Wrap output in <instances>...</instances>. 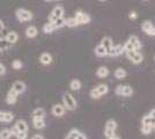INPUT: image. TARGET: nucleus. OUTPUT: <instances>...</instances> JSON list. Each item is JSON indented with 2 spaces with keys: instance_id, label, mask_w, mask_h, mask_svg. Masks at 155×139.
I'll return each instance as SVG.
<instances>
[{
  "instance_id": "obj_1",
  "label": "nucleus",
  "mask_w": 155,
  "mask_h": 139,
  "mask_svg": "<svg viewBox=\"0 0 155 139\" xmlns=\"http://www.w3.org/2000/svg\"><path fill=\"white\" fill-rule=\"evenodd\" d=\"M117 129V122L115 119H109L105 124V129H104V136L108 139L118 138L115 136V131Z\"/></svg>"
},
{
  "instance_id": "obj_2",
  "label": "nucleus",
  "mask_w": 155,
  "mask_h": 139,
  "mask_svg": "<svg viewBox=\"0 0 155 139\" xmlns=\"http://www.w3.org/2000/svg\"><path fill=\"white\" fill-rule=\"evenodd\" d=\"M115 93L119 96H131L133 94V89L129 85H119L117 86Z\"/></svg>"
},
{
  "instance_id": "obj_3",
  "label": "nucleus",
  "mask_w": 155,
  "mask_h": 139,
  "mask_svg": "<svg viewBox=\"0 0 155 139\" xmlns=\"http://www.w3.org/2000/svg\"><path fill=\"white\" fill-rule=\"evenodd\" d=\"M126 57H127L133 64H140L142 61V55L140 52H138V50L126 51Z\"/></svg>"
},
{
  "instance_id": "obj_4",
  "label": "nucleus",
  "mask_w": 155,
  "mask_h": 139,
  "mask_svg": "<svg viewBox=\"0 0 155 139\" xmlns=\"http://www.w3.org/2000/svg\"><path fill=\"white\" fill-rule=\"evenodd\" d=\"M63 101H64V107L67 108L68 110H73V109L77 108V102H75V100L71 94H64Z\"/></svg>"
},
{
  "instance_id": "obj_5",
  "label": "nucleus",
  "mask_w": 155,
  "mask_h": 139,
  "mask_svg": "<svg viewBox=\"0 0 155 139\" xmlns=\"http://www.w3.org/2000/svg\"><path fill=\"white\" fill-rule=\"evenodd\" d=\"M75 19L78 21V25H86V23L91 22V16L81 11H78L75 13Z\"/></svg>"
},
{
  "instance_id": "obj_6",
  "label": "nucleus",
  "mask_w": 155,
  "mask_h": 139,
  "mask_svg": "<svg viewBox=\"0 0 155 139\" xmlns=\"http://www.w3.org/2000/svg\"><path fill=\"white\" fill-rule=\"evenodd\" d=\"M124 50V45L122 44H118V45H112L111 46V49H110L109 51H108V56H111V57H116V56H119V55H122L123 53Z\"/></svg>"
},
{
  "instance_id": "obj_7",
  "label": "nucleus",
  "mask_w": 155,
  "mask_h": 139,
  "mask_svg": "<svg viewBox=\"0 0 155 139\" xmlns=\"http://www.w3.org/2000/svg\"><path fill=\"white\" fill-rule=\"evenodd\" d=\"M16 15H18V19L20 21H29L32 19V14L26 9H19L16 12Z\"/></svg>"
},
{
  "instance_id": "obj_8",
  "label": "nucleus",
  "mask_w": 155,
  "mask_h": 139,
  "mask_svg": "<svg viewBox=\"0 0 155 139\" xmlns=\"http://www.w3.org/2000/svg\"><path fill=\"white\" fill-rule=\"evenodd\" d=\"M63 14H64V8L60 6L56 7V8L52 11L51 15H50V22H54L58 18H61Z\"/></svg>"
},
{
  "instance_id": "obj_9",
  "label": "nucleus",
  "mask_w": 155,
  "mask_h": 139,
  "mask_svg": "<svg viewBox=\"0 0 155 139\" xmlns=\"http://www.w3.org/2000/svg\"><path fill=\"white\" fill-rule=\"evenodd\" d=\"M67 138L68 139H78V138H82V139H86L87 138V136L84 134V133H81L80 131H78L77 129H73L71 130L68 134H67Z\"/></svg>"
},
{
  "instance_id": "obj_10",
  "label": "nucleus",
  "mask_w": 155,
  "mask_h": 139,
  "mask_svg": "<svg viewBox=\"0 0 155 139\" xmlns=\"http://www.w3.org/2000/svg\"><path fill=\"white\" fill-rule=\"evenodd\" d=\"M52 114H53L54 116H57V117L63 116L65 114V107L61 106V104H56V106H53V108H52Z\"/></svg>"
},
{
  "instance_id": "obj_11",
  "label": "nucleus",
  "mask_w": 155,
  "mask_h": 139,
  "mask_svg": "<svg viewBox=\"0 0 155 139\" xmlns=\"http://www.w3.org/2000/svg\"><path fill=\"white\" fill-rule=\"evenodd\" d=\"M129 42H131L132 43V45H133V48H134V50H140L141 49V42H140V40L137 37V36H134V35H132L131 37H130Z\"/></svg>"
},
{
  "instance_id": "obj_12",
  "label": "nucleus",
  "mask_w": 155,
  "mask_h": 139,
  "mask_svg": "<svg viewBox=\"0 0 155 139\" xmlns=\"http://www.w3.org/2000/svg\"><path fill=\"white\" fill-rule=\"evenodd\" d=\"M13 89L18 94H21V93H23L26 91V85L23 82H21V81H16V82H14Z\"/></svg>"
},
{
  "instance_id": "obj_13",
  "label": "nucleus",
  "mask_w": 155,
  "mask_h": 139,
  "mask_svg": "<svg viewBox=\"0 0 155 139\" xmlns=\"http://www.w3.org/2000/svg\"><path fill=\"white\" fill-rule=\"evenodd\" d=\"M102 45L105 48V50H107V53L109 51L110 49H111V46L114 45V43H112V38L110 37V36H105L103 40H102V43H101Z\"/></svg>"
},
{
  "instance_id": "obj_14",
  "label": "nucleus",
  "mask_w": 155,
  "mask_h": 139,
  "mask_svg": "<svg viewBox=\"0 0 155 139\" xmlns=\"http://www.w3.org/2000/svg\"><path fill=\"white\" fill-rule=\"evenodd\" d=\"M32 116H34V119L44 118V116H45V110H44L43 108H37V109L34 110Z\"/></svg>"
},
{
  "instance_id": "obj_15",
  "label": "nucleus",
  "mask_w": 155,
  "mask_h": 139,
  "mask_svg": "<svg viewBox=\"0 0 155 139\" xmlns=\"http://www.w3.org/2000/svg\"><path fill=\"white\" fill-rule=\"evenodd\" d=\"M94 51H95V55H96L97 57H104V56H107V50H105V48L102 44H98L95 48Z\"/></svg>"
},
{
  "instance_id": "obj_16",
  "label": "nucleus",
  "mask_w": 155,
  "mask_h": 139,
  "mask_svg": "<svg viewBox=\"0 0 155 139\" xmlns=\"http://www.w3.org/2000/svg\"><path fill=\"white\" fill-rule=\"evenodd\" d=\"M96 74L98 78H105V77L109 75V70H108L105 66H101L98 70H97Z\"/></svg>"
},
{
  "instance_id": "obj_17",
  "label": "nucleus",
  "mask_w": 155,
  "mask_h": 139,
  "mask_svg": "<svg viewBox=\"0 0 155 139\" xmlns=\"http://www.w3.org/2000/svg\"><path fill=\"white\" fill-rule=\"evenodd\" d=\"M15 127L18 129L19 132H27V130H28V126H27V123L25 121H19V122L16 123Z\"/></svg>"
},
{
  "instance_id": "obj_18",
  "label": "nucleus",
  "mask_w": 155,
  "mask_h": 139,
  "mask_svg": "<svg viewBox=\"0 0 155 139\" xmlns=\"http://www.w3.org/2000/svg\"><path fill=\"white\" fill-rule=\"evenodd\" d=\"M126 77V71L122 68V67H119V68H117L116 71H115V78L116 79H124Z\"/></svg>"
},
{
  "instance_id": "obj_19",
  "label": "nucleus",
  "mask_w": 155,
  "mask_h": 139,
  "mask_svg": "<svg viewBox=\"0 0 155 139\" xmlns=\"http://www.w3.org/2000/svg\"><path fill=\"white\" fill-rule=\"evenodd\" d=\"M26 35H27V37H29V38L35 37V36L37 35V29H36V27H29V28H27Z\"/></svg>"
},
{
  "instance_id": "obj_20",
  "label": "nucleus",
  "mask_w": 155,
  "mask_h": 139,
  "mask_svg": "<svg viewBox=\"0 0 155 139\" xmlns=\"http://www.w3.org/2000/svg\"><path fill=\"white\" fill-rule=\"evenodd\" d=\"M52 61V57L49 55V53H43L41 56V63L44 64V65H49Z\"/></svg>"
},
{
  "instance_id": "obj_21",
  "label": "nucleus",
  "mask_w": 155,
  "mask_h": 139,
  "mask_svg": "<svg viewBox=\"0 0 155 139\" xmlns=\"http://www.w3.org/2000/svg\"><path fill=\"white\" fill-rule=\"evenodd\" d=\"M97 92L100 93V95L102 96V95H105L107 93L109 92V87L107 86V85H104V84H101V85H98L96 87Z\"/></svg>"
},
{
  "instance_id": "obj_22",
  "label": "nucleus",
  "mask_w": 155,
  "mask_h": 139,
  "mask_svg": "<svg viewBox=\"0 0 155 139\" xmlns=\"http://www.w3.org/2000/svg\"><path fill=\"white\" fill-rule=\"evenodd\" d=\"M6 41L7 42H9V43H15V42L18 41V34L14 33V31L8 33L6 36Z\"/></svg>"
},
{
  "instance_id": "obj_23",
  "label": "nucleus",
  "mask_w": 155,
  "mask_h": 139,
  "mask_svg": "<svg viewBox=\"0 0 155 139\" xmlns=\"http://www.w3.org/2000/svg\"><path fill=\"white\" fill-rule=\"evenodd\" d=\"M70 87H71L72 91H79V89L81 88V82L77 79L72 80L71 84H70Z\"/></svg>"
},
{
  "instance_id": "obj_24",
  "label": "nucleus",
  "mask_w": 155,
  "mask_h": 139,
  "mask_svg": "<svg viewBox=\"0 0 155 139\" xmlns=\"http://www.w3.org/2000/svg\"><path fill=\"white\" fill-rule=\"evenodd\" d=\"M65 22H66V20H65L64 18L61 16V18H58L57 20L54 21V22H52V23H53L54 28L57 29V28H61V27H64L65 26Z\"/></svg>"
},
{
  "instance_id": "obj_25",
  "label": "nucleus",
  "mask_w": 155,
  "mask_h": 139,
  "mask_svg": "<svg viewBox=\"0 0 155 139\" xmlns=\"http://www.w3.org/2000/svg\"><path fill=\"white\" fill-rule=\"evenodd\" d=\"M152 131H153L152 124H141V132L143 134H149Z\"/></svg>"
},
{
  "instance_id": "obj_26",
  "label": "nucleus",
  "mask_w": 155,
  "mask_h": 139,
  "mask_svg": "<svg viewBox=\"0 0 155 139\" xmlns=\"http://www.w3.org/2000/svg\"><path fill=\"white\" fill-rule=\"evenodd\" d=\"M152 27H153V23H152L150 21H143V22H142V25H141V29H142V31H143V33H147Z\"/></svg>"
},
{
  "instance_id": "obj_27",
  "label": "nucleus",
  "mask_w": 155,
  "mask_h": 139,
  "mask_svg": "<svg viewBox=\"0 0 155 139\" xmlns=\"http://www.w3.org/2000/svg\"><path fill=\"white\" fill-rule=\"evenodd\" d=\"M54 29H56V28H54V26H53V23H52V22L46 23L45 26L43 27V31H44L45 34H51Z\"/></svg>"
},
{
  "instance_id": "obj_28",
  "label": "nucleus",
  "mask_w": 155,
  "mask_h": 139,
  "mask_svg": "<svg viewBox=\"0 0 155 139\" xmlns=\"http://www.w3.org/2000/svg\"><path fill=\"white\" fill-rule=\"evenodd\" d=\"M65 26L70 27V28H73V27L78 26V21L75 18H70V19H67L66 22H65Z\"/></svg>"
},
{
  "instance_id": "obj_29",
  "label": "nucleus",
  "mask_w": 155,
  "mask_h": 139,
  "mask_svg": "<svg viewBox=\"0 0 155 139\" xmlns=\"http://www.w3.org/2000/svg\"><path fill=\"white\" fill-rule=\"evenodd\" d=\"M34 125H35V127H36V129H42V127H44L45 123H44L43 118L34 119Z\"/></svg>"
},
{
  "instance_id": "obj_30",
  "label": "nucleus",
  "mask_w": 155,
  "mask_h": 139,
  "mask_svg": "<svg viewBox=\"0 0 155 139\" xmlns=\"http://www.w3.org/2000/svg\"><path fill=\"white\" fill-rule=\"evenodd\" d=\"M11 130H7V129H5V130H2L1 132H0V138L1 139H8L9 137H11Z\"/></svg>"
},
{
  "instance_id": "obj_31",
  "label": "nucleus",
  "mask_w": 155,
  "mask_h": 139,
  "mask_svg": "<svg viewBox=\"0 0 155 139\" xmlns=\"http://www.w3.org/2000/svg\"><path fill=\"white\" fill-rule=\"evenodd\" d=\"M154 121L155 119H153L149 115H147V116H143V117H142L141 124H153Z\"/></svg>"
},
{
  "instance_id": "obj_32",
  "label": "nucleus",
  "mask_w": 155,
  "mask_h": 139,
  "mask_svg": "<svg viewBox=\"0 0 155 139\" xmlns=\"http://www.w3.org/2000/svg\"><path fill=\"white\" fill-rule=\"evenodd\" d=\"M91 99H94V100H97V99H100V98H101V95H100V93L97 92L96 88H93V89L91 91Z\"/></svg>"
},
{
  "instance_id": "obj_33",
  "label": "nucleus",
  "mask_w": 155,
  "mask_h": 139,
  "mask_svg": "<svg viewBox=\"0 0 155 139\" xmlns=\"http://www.w3.org/2000/svg\"><path fill=\"white\" fill-rule=\"evenodd\" d=\"M6 101H7V103H8V104H13V103H15V102H16V96L8 94V95H7Z\"/></svg>"
},
{
  "instance_id": "obj_34",
  "label": "nucleus",
  "mask_w": 155,
  "mask_h": 139,
  "mask_svg": "<svg viewBox=\"0 0 155 139\" xmlns=\"http://www.w3.org/2000/svg\"><path fill=\"white\" fill-rule=\"evenodd\" d=\"M124 50H125V51H131V50H134V48L132 45V43L127 41V42L124 44Z\"/></svg>"
},
{
  "instance_id": "obj_35",
  "label": "nucleus",
  "mask_w": 155,
  "mask_h": 139,
  "mask_svg": "<svg viewBox=\"0 0 155 139\" xmlns=\"http://www.w3.org/2000/svg\"><path fill=\"white\" fill-rule=\"evenodd\" d=\"M12 66H13V68H15V70H20V68L22 67V63H21V60H14Z\"/></svg>"
},
{
  "instance_id": "obj_36",
  "label": "nucleus",
  "mask_w": 155,
  "mask_h": 139,
  "mask_svg": "<svg viewBox=\"0 0 155 139\" xmlns=\"http://www.w3.org/2000/svg\"><path fill=\"white\" fill-rule=\"evenodd\" d=\"M13 118L14 116L12 113H5V119H4V122H12Z\"/></svg>"
},
{
  "instance_id": "obj_37",
  "label": "nucleus",
  "mask_w": 155,
  "mask_h": 139,
  "mask_svg": "<svg viewBox=\"0 0 155 139\" xmlns=\"http://www.w3.org/2000/svg\"><path fill=\"white\" fill-rule=\"evenodd\" d=\"M129 18L131 20H136L137 18H138V14H137V12H134V11H131L129 14Z\"/></svg>"
},
{
  "instance_id": "obj_38",
  "label": "nucleus",
  "mask_w": 155,
  "mask_h": 139,
  "mask_svg": "<svg viewBox=\"0 0 155 139\" xmlns=\"http://www.w3.org/2000/svg\"><path fill=\"white\" fill-rule=\"evenodd\" d=\"M16 138L26 139L27 138V132H18V133H16Z\"/></svg>"
},
{
  "instance_id": "obj_39",
  "label": "nucleus",
  "mask_w": 155,
  "mask_h": 139,
  "mask_svg": "<svg viewBox=\"0 0 155 139\" xmlns=\"http://www.w3.org/2000/svg\"><path fill=\"white\" fill-rule=\"evenodd\" d=\"M146 34H147V35H149V36H155V27L154 26L152 27V28H150V29H149Z\"/></svg>"
},
{
  "instance_id": "obj_40",
  "label": "nucleus",
  "mask_w": 155,
  "mask_h": 139,
  "mask_svg": "<svg viewBox=\"0 0 155 139\" xmlns=\"http://www.w3.org/2000/svg\"><path fill=\"white\" fill-rule=\"evenodd\" d=\"M4 119H5V113L0 111V122H4Z\"/></svg>"
},
{
  "instance_id": "obj_41",
  "label": "nucleus",
  "mask_w": 155,
  "mask_h": 139,
  "mask_svg": "<svg viewBox=\"0 0 155 139\" xmlns=\"http://www.w3.org/2000/svg\"><path fill=\"white\" fill-rule=\"evenodd\" d=\"M149 116L152 117L153 119H155V109H153L152 111H150V114H149Z\"/></svg>"
},
{
  "instance_id": "obj_42",
  "label": "nucleus",
  "mask_w": 155,
  "mask_h": 139,
  "mask_svg": "<svg viewBox=\"0 0 155 139\" xmlns=\"http://www.w3.org/2000/svg\"><path fill=\"white\" fill-rule=\"evenodd\" d=\"M18 132H19V131H18V129H16V127L12 129V131H11V133H12V134H15V136H16V133Z\"/></svg>"
},
{
  "instance_id": "obj_43",
  "label": "nucleus",
  "mask_w": 155,
  "mask_h": 139,
  "mask_svg": "<svg viewBox=\"0 0 155 139\" xmlns=\"http://www.w3.org/2000/svg\"><path fill=\"white\" fill-rule=\"evenodd\" d=\"M4 73H5V67L2 66V65H0V75L4 74Z\"/></svg>"
},
{
  "instance_id": "obj_44",
  "label": "nucleus",
  "mask_w": 155,
  "mask_h": 139,
  "mask_svg": "<svg viewBox=\"0 0 155 139\" xmlns=\"http://www.w3.org/2000/svg\"><path fill=\"white\" fill-rule=\"evenodd\" d=\"M32 138H34V139H43V136H39V134H37V136H34Z\"/></svg>"
},
{
  "instance_id": "obj_45",
  "label": "nucleus",
  "mask_w": 155,
  "mask_h": 139,
  "mask_svg": "<svg viewBox=\"0 0 155 139\" xmlns=\"http://www.w3.org/2000/svg\"><path fill=\"white\" fill-rule=\"evenodd\" d=\"M2 29H4V23H2V21L0 20V31H2Z\"/></svg>"
},
{
  "instance_id": "obj_46",
  "label": "nucleus",
  "mask_w": 155,
  "mask_h": 139,
  "mask_svg": "<svg viewBox=\"0 0 155 139\" xmlns=\"http://www.w3.org/2000/svg\"><path fill=\"white\" fill-rule=\"evenodd\" d=\"M152 127H153V130L155 131V121L153 122V124H152Z\"/></svg>"
},
{
  "instance_id": "obj_47",
  "label": "nucleus",
  "mask_w": 155,
  "mask_h": 139,
  "mask_svg": "<svg viewBox=\"0 0 155 139\" xmlns=\"http://www.w3.org/2000/svg\"><path fill=\"white\" fill-rule=\"evenodd\" d=\"M4 38V36H2V34H0V40H2Z\"/></svg>"
},
{
  "instance_id": "obj_48",
  "label": "nucleus",
  "mask_w": 155,
  "mask_h": 139,
  "mask_svg": "<svg viewBox=\"0 0 155 139\" xmlns=\"http://www.w3.org/2000/svg\"><path fill=\"white\" fill-rule=\"evenodd\" d=\"M100 1H107V0H100Z\"/></svg>"
},
{
  "instance_id": "obj_49",
  "label": "nucleus",
  "mask_w": 155,
  "mask_h": 139,
  "mask_svg": "<svg viewBox=\"0 0 155 139\" xmlns=\"http://www.w3.org/2000/svg\"><path fill=\"white\" fill-rule=\"evenodd\" d=\"M45 1H52V0H45Z\"/></svg>"
},
{
  "instance_id": "obj_50",
  "label": "nucleus",
  "mask_w": 155,
  "mask_h": 139,
  "mask_svg": "<svg viewBox=\"0 0 155 139\" xmlns=\"http://www.w3.org/2000/svg\"><path fill=\"white\" fill-rule=\"evenodd\" d=\"M145 1H147V0H145Z\"/></svg>"
},
{
  "instance_id": "obj_51",
  "label": "nucleus",
  "mask_w": 155,
  "mask_h": 139,
  "mask_svg": "<svg viewBox=\"0 0 155 139\" xmlns=\"http://www.w3.org/2000/svg\"><path fill=\"white\" fill-rule=\"evenodd\" d=\"M154 59H155V57H154Z\"/></svg>"
},
{
  "instance_id": "obj_52",
  "label": "nucleus",
  "mask_w": 155,
  "mask_h": 139,
  "mask_svg": "<svg viewBox=\"0 0 155 139\" xmlns=\"http://www.w3.org/2000/svg\"><path fill=\"white\" fill-rule=\"evenodd\" d=\"M0 65H1V64H0Z\"/></svg>"
}]
</instances>
